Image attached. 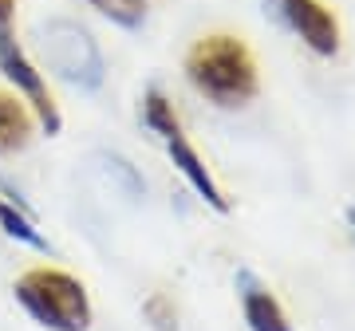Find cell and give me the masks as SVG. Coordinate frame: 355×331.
Listing matches in <instances>:
<instances>
[{
    "label": "cell",
    "mask_w": 355,
    "mask_h": 331,
    "mask_svg": "<svg viewBox=\"0 0 355 331\" xmlns=\"http://www.w3.org/2000/svg\"><path fill=\"white\" fill-rule=\"evenodd\" d=\"M0 71H4V79H8V83L28 99V107H32L36 118H40V127L48 130V134H60V127H64L60 107L51 102L44 75H40L36 64L24 55V48L12 39V32H0Z\"/></svg>",
    "instance_id": "obj_4"
},
{
    "label": "cell",
    "mask_w": 355,
    "mask_h": 331,
    "mask_svg": "<svg viewBox=\"0 0 355 331\" xmlns=\"http://www.w3.org/2000/svg\"><path fill=\"white\" fill-rule=\"evenodd\" d=\"M166 150H170V162H174V170H178V174H182L186 181H190V190L198 193L205 205H214L217 213H229L225 193H221V186L214 181V174L205 170V162L198 158V150H193L190 142H186V134L170 138V142H166Z\"/></svg>",
    "instance_id": "obj_6"
},
{
    "label": "cell",
    "mask_w": 355,
    "mask_h": 331,
    "mask_svg": "<svg viewBox=\"0 0 355 331\" xmlns=\"http://www.w3.org/2000/svg\"><path fill=\"white\" fill-rule=\"evenodd\" d=\"M12 16H16V0H0V32H8Z\"/></svg>",
    "instance_id": "obj_13"
},
{
    "label": "cell",
    "mask_w": 355,
    "mask_h": 331,
    "mask_svg": "<svg viewBox=\"0 0 355 331\" xmlns=\"http://www.w3.org/2000/svg\"><path fill=\"white\" fill-rule=\"evenodd\" d=\"M91 8L99 16H107L111 24L119 28H142V20H146V0H87Z\"/></svg>",
    "instance_id": "obj_11"
},
{
    "label": "cell",
    "mask_w": 355,
    "mask_h": 331,
    "mask_svg": "<svg viewBox=\"0 0 355 331\" xmlns=\"http://www.w3.org/2000/svg\"><path fill=\"white\" fill-rule=\"evenodd\" d=\"M186 79L198 95H205L217 107H245L257 99L261 79L249 48L233 36H205L186 55Z\"/></svg>",
    "instance_id": "obj_1"
},
{
    "label": "cell",
    "mask_w": 355,
    "mask_h": 331,
    "mask_svg": "<svg viewBox=\"0 0 355 331\" xmlns=\"http://www.w3.org/2000/svg\"><path fill=\"white\" fill-rule=\"evenodd\" d=\"M268 8L292 36H300L308 48L331 60L340 51V24L320 0H268Z\"/></svg>",
    "instance_id": "obj_5"
},
{
    "label": "cell",
    "mask_w": 355,
    "mask_h": 331,
    "mask_svg": "<svg viewBox=\"0 0 355 331\" xmlns=\"http://www.w3.org/2000/svg\"><path fill=\"white\" fill-rule=\"evenodd\" d=\"M352 221H355V209H352Z\"/></svg>",
    "instance_id": "obj_14"
},
{
    "label": "cell",
    "mask_w": 355,
    "mask_h": 331,
    "mask_svg": "<svg viewBox=\"0 0 355 331\" xmlns=\"http://www.w3.org/2000/svg\"><path fill=\"white\" fill-rule=\"evenodd\" d=\"M142 123H146V130H154V134L166 138V142L182 134V123H178V115H174V102L166 99L158 87H150L142 95Z\"/></svg>",
    "instance_id": "obj_9"
},
{
    "label": "cell",
    "mask_w": 355,
    "mask_h": 331,
    "mask_svg": "<svg viewBox=\"0 0 355 331\" xmlns=\"http://www.w3.org/2000/svg\"><path fill=\"white\" fill-rule=\"evenodd\" d=\"M0 229L8 233L12 241L28 244V249H36V253H48V241L40 237V229L32 225V217H28L24 209L8 205V202H0Z\"/></svg>",
    "instance_id": "obj_10"
},
{
    "label": "cell",
    "mask_w": 355,
    "mask_h": 331,
    "mask_svg": "<svg viewBox=\"0 0 355 331\" xmlns=\"http://www.w3.org/2000/svg\"><path fill=\"white\" fill-rule=\"evenodd\" d=\"M40 51H44V64L60 79H67L71 87L95 91L103 83V75H107L95 36L83 24H76V20H48V24H40Z\"/></svg>",
    "instance_id": "obj_3"
},
{
    "label": "cell",
    "mask_w": 355,
    "mask_h": 331,
    "mask_svg": "<svg viewBox=\"0 0 355 331\" xmlns=\"http://www.w3.org/2000/svg\"><path fill=\"white\" fill-rule=\"evenodd\" d=\"M142 316L154 323V331H174L178 328V312H174V304H170L162 292H154L150 300L142 304Z\"/></svg>",
    "instance_id": "obj_12"
},
{
    "label": "cell",
    "mask_w": 355,
    "mask_h": 331,
    "mask_svg": "<svg viewBox=\"0 0 355 331\" xmlns=\"http://www.w3.org/2000/svg\"><path fill=\"white\" fill-rule=\"evenodd\" d=\"M16 300L40 328L48 331H87L91 300L87 288L60 268H32L16 280Z\"/></svg>",
    "instance_id": "obj_2"
},
{
    "label": "cell",
    "mask_w": 355,
    "mask_h": 331,
    "mask_svg": "<svg viewBox=\"0 0 355 331\" xmlns=\"http://www.w3.org/2000/svg\"><path fill=\"white\" fill-rule=\"evenodd\" d=\"M28 134H32V115L24 107L0 91V154H16L28 146Z\"/></svg>",
    "instance_id": "obj_8"
},
{
    "label": "cell",
    "mask_w": 355,
    "mask_h": 331,
    "mask_svg": "<svg viewBox=\"0 0 355 331\" xmlns=\"http://www.w3.org/2000/svg\"><path fill=\"white\" fill-rule=\"evenodd\" d=\"M241 307H245V323L249 331H292L284 307L265 284H257L249 272H241Z\"/></svg>",
    "instance_id": "obj_7"
}]
</instances>
